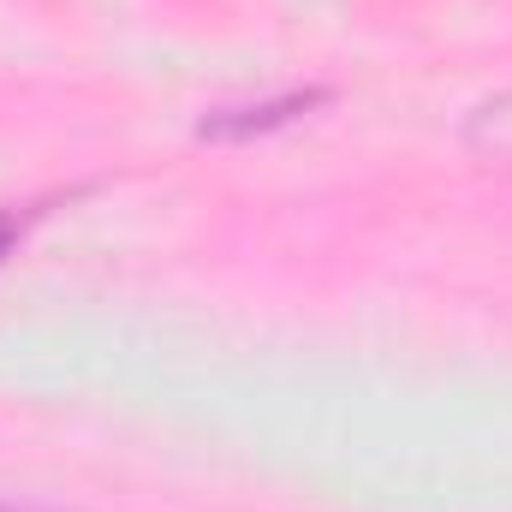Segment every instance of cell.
<instances>
[{"mask_svg":"<svg viewBox=\"0 0 512 512\" xmlns=\"http://www.w3.org/2000/svg\"><path fill=\"white\" fill-rule=\"evenodd\" d=\"M18 233H24V221H18V215H0V256L12 251V239H18Z\"/></svg>","mask_w":512,"mask_h":512,"instance_id":"3957f363","label":"cell"},{"mask_svg":"<svg viewBox=\"0 0 512 512\" xmlns=\"http://www.w3.org/2000/svg\"><path fill=\"white\" fill-rule=\"evenodd\" d=\"M465 143H471L483 161H495V167H512V90H507V96H495V102H483V108L471 114V126H465Z\"/></svg>","mask_w":512,"mask_h":512,"instance_id":"6da1fadb","label":"cell"},{"mask_svg":"<svg viewBox=\"0 0 512 512\" xmlns=\"http://www.w3.org/2000/svg\"><path fill=\"white\" fill-rule=\"evenodd\" d=\"M322 96L310 90V96H286V102H262V108H245V114H215V120H203V137H251V131H268V126H286L292 114H304V108H316Z\"/></svg>","mask_w":512,"mask_h":512,"instance_id":"7a4b0ae2","label":"cell"}]
</instances>
